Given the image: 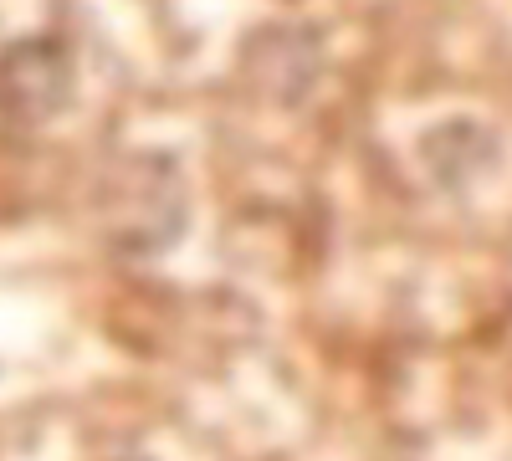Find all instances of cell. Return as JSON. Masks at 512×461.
Returning a JSON list of instances; mask_svg holds the SVG:
<instances>
[{"label": "cell", "mask_w": 512, "mask_h": 461, "mask_svg": "<svg viewBox=\"0 0 512 461\" xmlns=\"http://www.w3.org/2000/svg\"><path fill=\"white\" fill-rule=\"evenodd\" d=\"M108 236L128 257H159L190 226V185L169 154H134L108 190Z\"/></svg>", "instance_id": "1"}, {"label": "cell", "mask_w": 512, "mask_h": 461, "mask_svg": "<svg viewBox=\"0 0 512 461\" xmlns=\"http://www.w3.org/2000/svg\"><path fill=\"white\" fill-rule=\"evenodd\" d=\"M77 57L62 36L36 31L0 52V118L16 129H41L72 103Z\"/></svg>", "instance_id": "2"}, {"label": "cell", "mask_w": 512, "mask_h": 461, "mask_svg": "<svg viewBox=\"0 0 512 461\" xmlns=\"http://www.w3.org/2000/svg\"><path fill=\"white\" fill-rule=\"evenodd\" d=\"M123 461H139V456H123Z\"/></svg>", "instance_id": "3"}]
</instances>
